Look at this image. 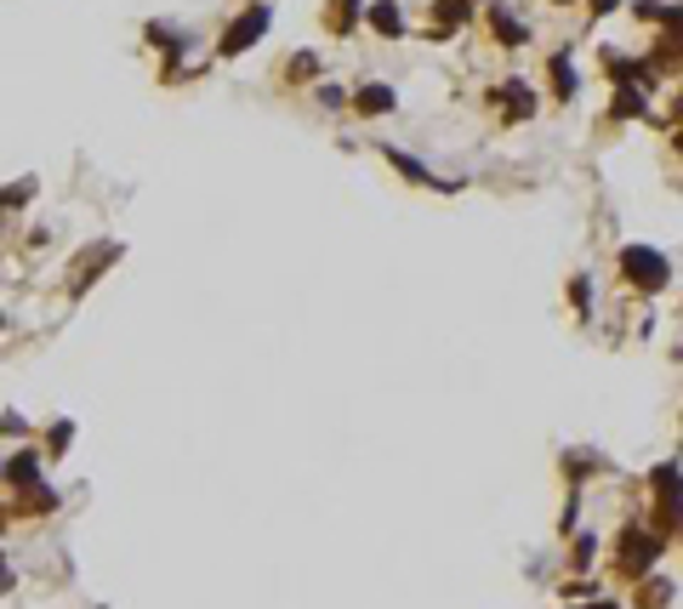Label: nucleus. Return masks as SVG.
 Listing matches in <instances>:
<instances>
[{
    "label": "nucleus",
    "instance_id": "nucleus-1",
    "mask_svg": "<svg viewBox=\"0 0 683 609\" xmlns=\"http://www.w3.org/2000/svg\"><path fill=\"white\" fill-rule=\"evenodd\" d=\"M661 553H667V541L649 530V518H626L615 530V553H610L615 582H644V575L661 564Z\"/></svg>",
    "mask_w": 683,
    "mask_h": 609
},
{
    "label": "nucleus",
    "instance_id": "nucleus-2",
    "mask_svg": "<svg viewBox=\"0 0 683 609\" xmlns=\"http://www.w3.org/2000/svg\"><path fill=\"white\" fill-rule=\"evenodd\" d=\"M615 274H621L626 291L661 297L667 285H672V256L655 251V245H621V251H615Z\"/></svg>",
    "mask_w": 683,
    "mask_h": 609
},
{
    "label": "nucleus",
    "instance_id": "nucleus-3",
    "mask_svg": "<svg viewBox=\"0 0 683 609\" xmlns=\"http://www.w3.org/2000/svg\"><path fill=\"white\" fill-rule=\"evenodd\" d=\"M268 23H274V7H268V0H245V7L222 23V35H217V57H222V64H228V57H245L256 41L268 35Z\"/></svg>",
    "mask_w": 683,
    "mask_h": 609
},
{
    "label": "nucleus",
    "instance_id": "nucleus-4",
    "mask_svg": "<svg viewBox=\"0 0 683 609\" xmlns=\"http://www.w3.org/2000/svg\"><path fill=\"white\" fill-rule=\"evenodd\" d=\"M120 256H126V245H120V240H92V245H85V251L74 256V263H69V285H63L69 302H80V297L92 291V285H97L114 263H120Z\"/></svg>",
    "mask_w": 683,
    "mask_h": 609
},
{
    "label": "nucleus",
    "instance_id": "nucleus-5",
    "mask_svg": "<svg viewBox=\"0 0 683 609\" xmlns=\"http://www.w3.org/2000/svg\"><path fill=\"white\" fill-rule=\"evenodd\" d=\"M484 103L496 108V120L512 131V126H524V120H535V108H541V97H535V85L530 80H501V85H490V92H484Z\"/></svg>",
    "mask_w": 683,
    "mask_h": 609
},
{
    "label": "nucleus",
    "instance_id": "nucleus-6",
    "mask_svg": "<svg viewBox=\"0 0 683 609\" xmlns=\"http://www.w3.org/2000/svg\"><path fill=\"white\" fill-rule=\"evenodd\" d=\"M478 23H484V35H490L496 51H524V46L535 41V35H530V23L512 12L507 0H484V7H478Z\"/></svg>",
    "mask_w": 683,
    "mask_h": 609
},
{
    "label": "nucleus",
    "instance_id": "nucleus-7",
    "mask_svg": "<svg viewBox=\"0 0 683 609\" xmlns=\"http://www.w3.org/2000/svg\"><path fill=\"white\" fill-rule=\"evenodd\" d=\"M377 154L387 160V171H398V177H405L410 188H433V194H462V183L455 177H439L433 165H421L416 154H405V149H387V142H377Z\"/></svg>",
    "mask_w": 683,
    "mask_h": 609
},
{
    "label": "nucleus",
    "instance_id": "nucleus-8",
    "mask_svg": "<svg viewBox=\"0 0 683 609\" xmlns=\"http://www.w3.org/2000/svg\"><path fill=\"white\" fill-rule=\"evenodd\" d=\"M598 69L610 74V85H644V92H655V85H661V74L649 69V57L615 51V46H598Z\"/></svg>",
    "mask_w": 683,
    "mask_h": 609
},
{
    "label": "nucleus",
    "instance_id": "nucleus-9",
    "mask_svg": "<svg viewBox=\"0 0 683 609\" xmlns=\"http://www.w3.org/2000/svg\"><path fill=\"white\" fill-rule=\"evenodd\" d=\"M467 23H478V0H427V41H450L462 35Z\"/></svg>",
    "mask_w": 683,
    "mask_h": 609
},
{
    "label": "nucleus",
    "instance_id": "nucleus-10",
    "mask_svg": "<svg viewBox=\"0 0 683 609\" xmlns=\"http://www.w3.org/2000/svg\"><path fill=\"white\" fill-rule=\"evenodd\" d=\"M57 502H63V496H57V490L46 484V479H35V484H18V496H12V518H28V525H35V518H51L57 513Z\"/></svg>",
    "mask_w": 683,
    "mask_h": 609
},
{
    "label": "nucleus",
    "instance_id": "nucleus-11",
    "mask_svg": "<svg viewBox=\"0 0 683 609\" xmlns=\"http://www.w3.org/2000/svg\"><path fill=\"white\" fill-rule=\"evenodd\" d=\"M364 28H370V35H377V41H405L410 35V23H405V7H398V0H370V7H364Z\"/></svg>",
    "mask_w": 683,
    "mask_h": 609
},
{
    "label": "nucleus",
    "instance_id": "nucleus-12",
    "mask_svg": "<svg viewBox=\"0 0 683 609\" xmlns=\"http://www.w3.org/2000/svg\"><path fill=\"white\" fill-rule=\"evenodd\" d=\"M398 108V92L387 80H364V85H354V103H348V114H359V120H382V114H393Z\"/></svg>",
    "mask_w": 683,
    "mask_h": 609
},
{
    "label": "nucleus",
    "instance_id": "nucleus-13",
    "mask_svg": "<svg viewBox=\"0 0 683 609\" xmlns=\"http://www.w3.org/2000/svg\"><path fill=\"white\" fill-rule=\"evenodd\" d=\"M364 7H370V0H325V7H320V28H325L331 41H348L354 28L364 23Z\"/></svg>",
    "mask_w": 683,
    "mask_h": 609
},
{
    "label": "nucleus",
    "instance_id": "nucleus-14",
    "mask_svg": "<svg viewBox=\"0 0 683 609\" xmlns=\"http://www.w3.org/2000/svg\"><path fill=\"white\" fill-rule=\"evenodd\" d=\"M547 92H553V103H576L581 97V69H576V57H569V51L547 57Z\"/></svg>",
    "mask_w": 683,
    "mask_h": 609
},
{
    "label": "nucleus",
    "instance_id": "nucleus-15",
    "mask_svg": "<svg viewBox=\"0 0 683 609\" xmlns=\"http://www.w3.org/2000/svg\"><path fill=\"white\" fill-rule=\"evenodd\" d=\"M649 69L661 74V80L683 74V28H661V35H655V46H649Z\"/></svg>",
    "mask_w": 683,
    "mask_h": 609
},
{
    "label": "nucleus",
    "instance_id": "nucleus-16",
    "mask_svg": "<svg viewBox=\"0 0 683 609\" xmlns=\"http://www.w3.org/2000/svg\"><path fill=\"white\" fill-rule=\"evenodd\" d=\"M142 41H149V46L160 51V69H171V64H177V57L194 46L177 23H142Z\"/></svg>",
    "mask_w": 683,
    "mask_h": 609
},
{
    "label": "nucleus",
    "instance_id": "nucleus-17",
    "mask_svg": "<svg viewBox=\"0 0 683 609\" xmlns=\"http://www.w3.org/2000/svg\"><path fill=\"white\" fill-rule=\"evenodd\" d=\"M649 92L644 85H615L610 92V126H626V120H649Z\"/></svg>",
    "mask_w": 683,
    "mask_h": 609
},
{
    "label": "nucleus",
    "instance_id": "nucleus-18",
    "mask_svg": "<svg viewBox=\"0 0 683 609\" xmlns=\"http://www.w3.org/2000/svg\"><path fill=\"white\" fill-rule=\"evenodd\" d=\"M325 80V57L320 51H291L279 64V85H320Z\"/></svg>",
    "mask_w": 683,
    "mask_h": 609
},
{
    "label": "nucleus",
    "instance_id": "nucleus-19",
    "mask_svg": "<svg viewBox=\"0 0 683 609\" xmlns=\"http://www.w3.org/2000/svg\"><path fill=\"white\" fill-rule=\"evenodd\" d=\"M649 496L655 502H683V461L678 456H661L649 468Z\"/></svg>",
    "mask_w": 683,
    "mask_h": 609
},
{
    "label": "nucleus",
    "instance_id": "nucleus-20",
    "mask_svg": "<svg viewBox=\"0 0 683 609\" xmlns=\"http://www.w3.org/2000/svg\"><path fill=\"white\" fill-rule=\"evenodd\" d=\"M626 12H633L638 23H649V28H683V0H626Z\"/></svg>",
    "mask_w": 683,
    "mask_h": 609
},
{
    "label": "nucleus",
    "instance_id": "nucleus-21",
    "mask_svg": "<svg viewBox=\"0 0 683 609\" xmlns=\"http://www.w3.org/2000/svg\"><path fill=\"white\" fill-rule=\"evenodd\" d=\"M40 468H46V450H40V445H23V450H12L7 468H0V479H7V484L18 490V484H35V479H40Z\"/></svg>",
    "mask_w": 683,
    "mask_h": 609
},
{
    "label": "nucleus",
    "instance_id": "nucleus-22",
    "mask_svg": "<svg viewBox=\"0 0 683 609\" xmlns=\"http://www.w3.org/2000/svg\"><path fill=\"white\" fill-rule=\"evenodd\" d=\"M558 473H564V484H587V479H598V473H610V461L598 456V450H564Z\"/></svg>",
    "mask_w": 683,
    "mask_h": 609
},
{
    "label": "nucleus",
    "instance_id": "nucleus-23",
    "mask_svg": "<svg viewBox=\"0 0 683 609\" xmlns=\"http://www.w3.org/2000/svg\"><path fill=\"white\" fill-rule=\"evenodd\" d=\"M672 598H678V587L667 582V575H644V582H638V598H633V609H672Z\"/></svg>",
    "mask_w": 683,
    "mask_h": 609
},
{
    "label": "nucleus",
    "instance_id": "nucleus-24",
    "mask_svg": "<svg viewBox=\"0 0 683 609\" xmlns=\"http://www.w3.org/2000/svg\"><path fill=\"white\" fill-rule=\"evenodd\" d=\"M35 194H40V183H35V177H18V183H7V188H0V217L23 211V206H28V199H35Z\"/></svg>",
    "mask_w": 683,
    "mask_h": 609
},
{
    "label": "nucleus",
    "instance_id": "nucleus-25",
    "mask_svg": "<svg viewBox=\"0 0 683 609\" xmlns=\"http://www.w3.org/2000/svg\"><path fill=\"white\" fill-rule=\"evenodd\" d=\"M598 547H604V541H598V536H569V570H592L598 564Z\"/></svg>",
    "mask_w": 683,
    "mask_h": 609
},
{
    "label": "nucleus",
    "instance_id": "nucleus-26",
    "mask_svg": "<svg viewBox=\"0 0 683 609\" xmlns=\"http://www.w3.org/2000/svg\"><path fill=\"white\" fill-rule=\"evenodd\" d=\"M69 445H74V422L63 416V422H51V427H46V445H40V450H46V461H57Z\"/></svg>",
    "mask_w": 683,
    "mask_h": 609
},
{
    "label": "nucleus",
    "instance_id": "nucleus-27",
    "mask_svg": "<svg viewBox=\"0 0 683 609\" xmlns=\"http://www.w3.org/2000/svg\"><path fill=\"white\" fill-rule=\"evenodd\" d=\"M569 308H576V319H581V325H587V319H592V279L587 274H576V279H569Z\"/></svg>",
    "mask_w": 683,
    "mask_h": 609
},
{
    "label": "nucleus",
    "instance_id": "nucleus-28",
    "mask_svg": "<svg viewBox=\"0 0 683 609\" xmlns=\"http://www.w3.org/2000/svg\"><path fill=\"white\" fill-rule=\"evenodd\" d=\"M313 92H320V108H348L354 103V92H348V85H336V80H320Z\"/></svg>",
    "mask_w": 683,
    "mask_h": 609
},
{
    "label": "nucleus",
    "instance_id": "nucleus-29",
    "mask_svg": "<svg viewBox=\"0 0 683 609\" xmlns=\"http://www.w3.org/2000/svg\"><path fill=\"white\" fill-rule=\"evenodd\" d=\"M581 7H587V18L598 23V18H610V12H621V7H626V0H581Z\"/></svg>",
    "mask_w": 683,
    "mask_h": 609
},
{
    "label": "nucleus",
    "instance_id": "nucleus-30",
    "mask_svg": "<svg viewBox=\"0 0 683 609\" xmlns=\"http://www.w3.org/2000/svg\"><path fill=\"white\" fill-rule=\"evenodd\" d=\"M12 582H18V575H12V564H7V553H0V598H7V593H12Z\"/></svg>",
    "mask_w": 683,
    "mask_h": 609
},
{
    "label": "nucleus",
    "instance_id": "nucleus-31",
    "mask_svg": "<svg viewBox=\"0 0 683 609\" xmlns=\"http://www.w3.org/2000/svg\"><path fill=\"white\" fill-rule=\"evenodd\" d=\"M667 149H672V154L683 160V126H672V131H667Z\"/></svg>",
    "mask_w": 683,
    "mask_h": 609
},
{
    "label": "nucleus",
    "instance_id": "nucleus-32",
    "mask_svg": "<svg viewBox=\"0 0 683 609\" xmlns=\"http://www.w3.org/2000/svg\"><path fill=\"white\" fill-rule=\"evenodd\" d=\"M592 609H633V604H615V598H592Z\"/></svg>",
    "mask_w": 683,
    "mask_h": 609
},
{
    "label": "nucleus",
    "instance_id": "nucleus-33",
    "mask_svg": "<svg viewBox=\"0 0 683 609\" xmlns=\"http://www.w3.org/2000/svg\"><path fill=\"white\" fill-rule=\"evenodd\" d=\"M547 7H581V0H547Z\"/></svg>",
    "mask_w": 683,
    "mask_h": 609
},
{
    "label": "nucleus",
    "instance_id": "nucleus-34",
    "mask_svg": "<svg viewBox=\"0 0 683 609\" xmlns=\"http://www.w3.org/2000/svg\"><path fill=\"white\" fill-rule=\"evenodd\" d=\"M7 518H12V513H7V507H0V530H7Z\"/></svg>",
    "mask_w": 683,
    "mask_h": 609
},
{
    "label": "nucleus",
    "instance_id": "nucleus-35",
    "mask_svg": "<svg viewBox=\"0 0 683 609\" xmlns=\"http://www.w3.org/2000/svg\"><path fill=\"white\" fill-rule=\"evenodd\" d=\"M564 609H592V604H564Z\"/></svg>",
    "mask_w": 683,
    "mask_h": 609
},
{
    "label": "nucleus",
    "instance_id": "nucleus-36",
    "mask_svg": "<svg viewBox=\"0 0 683 609\" xmlns=\"http://www.w3.org/2000/svg\"><path fill=\"white\" fill-rule=\"evenodd\" d=\"M0 331H7V313H0Z\"/></svg>",
    "mask_w": 683,
    "mask_h": 609
},
{
    "label": "nucleus",
    "instance_id": "nucleus-37",
    "mask_svg": "<svg viewBox=\"0 0 683 609\" xmlns=\"http://www.w3.org/2000/svg\"><path fill=\"white\" fill-rule=\"evenodd\" d=\"M678 433H683V416H678Z\"/></svg>",
    "mask_w": 683,
    "mask_h": 609
},
{
    "label": "nucleus",
    "instance_id": "nucleus-38",
    "mask_svg": "<svg viewBox=\"0 0 683 609\" xmlns=\"http://www.w3.org/2000/svg\"><path fill=\"white\" fill-rule=\"evenodd\" d=\"M478 7H484V0H478Z\"/></svg>",
    "mask_w": 683,
    "mask_h": 609
}]
</instances>
